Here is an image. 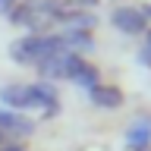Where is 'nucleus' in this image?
<instances>
[{
    "label": "nucleus",
    "instance_id": "1",
    "mask_svg": "<svg viewBox=\"0 0 151 151\" xmlns=\"http://www.w3.org/2000/svg\"><path fill=\"white\" fill-rule=\"evenodd\" d=\"M0 104L16 113H38L41 120L60 113V94L54 82H6L0 85Z\"/></svg>",
    "mask_w": 151,
    "mask_h": 151
},
{
    "label": "nucleus",
    "instance_id": "2",
    "mask_svg": "<svg viewBox=\"0 0 151 151\" xmlns=\"http://www.w3.org/2000/svg\"><path fill=\"white\" fill-rule=\"evenodd\" d=\"M66 9L69 0H19L9 13V22L16 28H25L28 35H41L54 22H63Z\"/></svg>",
    "mask_w": 151,
    "mask_h": 151
},
{
    "label": "nucleus",
    "instance_id": "3",
    "mask_svg": "<svg viewBox=\"0 0 151 151\" xmlns=\"http://www.w3.org/2000/svg\"><path fill=\"white\" fill-rule=\"evenodd\" d=\"M60 50H66V47H63V38H60V32L22 35V38H16V41L9 44V57H13V63H19V66H32V69H35L41 60H47V57L60 54Z\"/></svg>",
    "mask_w": 151,
    "mask_h": 151
},
{
    "label": "nucleus",
    "instance_id": "4",
    "mask_svg": "<svg viewBox=\"0 0 151 151\" xmlns=\"http://www.w3.org/2000/svg\"><path fill=\"white\" fill-rule=\"evenodd\" d=\"M110 25L116 28L120 35L135 38V35H142V32H148V16H145L139 6L123 3V6H116V9L110 13Z\"/></svg>",
    "mask_w": 151,
    "mask_h": 151
},
{
    "label": "nucleus",
    "instance_id": "5",
    "mask_svg": "<svg viewBox=\"0 0 151 151\" xmlns=\"http://www.w3.org/2000/svg\"><path fill=\"white\" fill-rule=\"evenodd\" d=\"M0 132L16 142L28 139V135H35V120H28V113H16V110L0 107Z\"/></svg>",
    "mask_w": 151,
    "mask_h": 151
},
{
    "label": "nucleus",
    "instance_id": "6",
    "mask_svg": "<svg viewBox=\"0 0 151 151\" xmlns=\"http://www.w3.org/2000/svg\"><path fill=\"white\" fill-rule=\"evenodd\" d=\"M88 101L98 107V110H116V107H123V91L116 88V85H104L98 82L94 88H88Z\"/></svg>",
    "mask_w": 151,
    "mask_h": 151
},
{
    "label": "nucleus",
    "instance_id": "7",
    "mask_svg": "<svg viewBox=\"0 0 151 151\" xmlns=\"http://www.w3.org/2000/svg\"><path fill=\"white\" fill-rule=\"evenodd\" d=\"M126 148L129 151H145L151 148V116H139L126 129Z\"/></svg>",
    "mask_w": 151,
    "mask_h": 151
},
{
    "label": "nucleus",
    "instance_id": "8",
    "mask_svg": "<svg viewBox=\"0 0 151 151\" xmlns=\"http://www.w3.org/2000/svg\"><path fill=\"white\" fill-rule=\"evenodd\" d=\"M60 38H63V47L69 50V54H91L94 50V35L88 32V28H63L60 32Z\"/></svg>",
    "mask_w": 151,
    "mask_h": 151
},
{
    "label": "nucleus",
    "instance_id": "9",
    "mask_svg": "<svg viewBox=\"0 0 151 151\" xmlns=\"http://www.w3.org/2000/svg\"><path fill=\"white\" fill-rule=\"evenodd\" d=\"M142 63L151 66V32H148V41H145V47H142Z\"/></svg>",
    "mask_w": 151,
    "mask_h": 151
},
{
    "label": "nucleus",
    "instance_id": "10",
    "mask_svg": "<svg viewBox=\"0 0 151 151\" xmlns=\"http://www.w3.org/2000/svg\"><path fill=\"white\" fill-rule=\"evenodd\" d=\"M16 3H19V0H0V16H9Z\"/></svg>",
    "mask_w": 151,
    "mask_h": 151
},
{
    "label": "nucleus",
    "instance_id": "11",
    "mask_svg": "<svg viewBox=\"0 0 151 151\" xmlns=\"http://www.w3.org/2000/svg\"><path fill=\"white\" fill-rule=\"evenodd\" d=\"M69 3H73V6H79V9H91L98 0H69Z\"/></svg>",
    "mask_w": 151,
    "mask_h": 151
},
{
    "label": "nucleus",
    "instance_id": "12",
    "mask_svg": "<svg viewBox=\"0 0 151 151\" xmlns=\"http://www.w3.org/2000/svg\"><path fill=\"white\" fill-rule=\"evenodd\" d=\"M0 151H25V148H19V145H13V148H0Z\"/></svg>",
    "mask_w": 151,
    "mask_h": 151
},
{
    "label": "nucleus",
    "instance_id": "13",
    "mask_svg": "<svg viewBox=\"0 0 151 151\" xmlns=\"http://www.w3.org/2000/svg\"><path fill=\"white\" fill-rule=\"evenodd\" d=\"M145 151H151V148H145Z\"/></svg>",
    "mask_w": 151,
    "mask_h": 151
}]
</instances>
